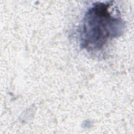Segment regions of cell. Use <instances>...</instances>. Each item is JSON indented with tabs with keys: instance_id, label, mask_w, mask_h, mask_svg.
Masks as SVG:
<instances>
[{
	"instance_id": "cell-1",
	"label": "cell",
	"mask_w": 134,
	"mask_h": 134,
	"mask_svg": "<svg viewBox=\"0 0 134 134\" xmlns=\"http://www.w3.org/2000/svg\"><path fill=\"white\" fill-rule=\"evenodd\" d=\"M106 6L96 5L87 13L83 32V42L86 46L99 48L113 33V26L118 20L110 15Z\"/></svg>"
}]
</instances>
